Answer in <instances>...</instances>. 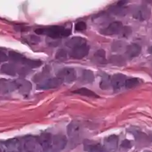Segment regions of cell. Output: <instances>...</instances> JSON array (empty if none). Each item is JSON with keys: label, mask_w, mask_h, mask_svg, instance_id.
<instances>
[{"label": "cell", "mask_w": 152, "mask_h": 152, "mask_svg": "<svg viewBox=\"0 0 152 152\" xmlns=\"http://www.w3.org/2000/svg\"><path fill=\"white\" fill-rule=\"evenodd\" d=\"M141 52V48L137 44L132 43L126 47V54L130 58L137 57Z\"/></svg>", "instance_id": "obj_10"}, {"label": "cell", "mask_w": 152, "mask_h": 152, "mask_svg": "<svg viewBox=\"0 0 152 152\" xmlns=\"http://www.w3.org/2000/svg\"><path fill=\"white\" fill-rule=\"evenodd\" d=\"M106 55L105 50L103 49H100L95 53L94 58L96 61L100 64H104L107 62L106 60Z\"/></svg>", "instance_id": "obj_15"}, {"label": "cell", "mask_w": 152, "mask_h": 152, "mask_svg": "<svg viewBox=\"0 0 152 152\" xmlns=\"http://www.w3.org/2000/svg\"><path fill=\"white\" fill-rule=\"evenodd\" d=\"M150 50V53H151V54H152V46L150 48V50Z\"/></svg>", "instance_id": "obj_23"}, {"label": "cell", "mask_w": 152, "mask_h": 152, "mask_svg": "<svg viewBox=\"0 0 152 152\" xmlns=\"http://www.w3.org/2000/svg\"><path fill=\"white\" fill-rule=\"evenodd\" d=\"M76 77H77V74L75 69L71 68L63 69L57 74V78L61 82H72L76 79Z\"/></svg>", "instance_id": "obj_3"}, {"label": "cell", "mask_w": 152, "mask_h": 152, "mask_svg": "<svg viewBox=\"0 0 152 152\" xmlns=\"http://www.w3.org/2000/svg\"><path fill=\"white\" fill-rule=\"evenodd\" d=\"M74 94H79L81 96H86V97H99V96H97V94H96L93 91L87 89L86 88H80V89L76 90L73 92Z\"/></svg>", "instance_id": "obj_14"}, {"label": "cell", "mask_w": 152, "mask_h": 152, "mask_svg": "<svg viewBox=\"0 0 152 152\" xmlns=\"http://www.w3.org/2000/svg\"><path fill=\"white\" fill-rule=\"evenodd\" d=\"M85 44H86V41L83 38L80 37H75L72 38L66 43V46L73 49Z\"/></svg>", "instance_id": "obj_13"}, {"label": "cell", "mask_w": 152, "mask_h": 152, "mask_svg": "<svg viewBox=\"0 0 152 152\" xmlns=\"http://www.w3.org/2000/svg\"><path fill=\"white\" fill-rule=\"evenodd\" d=\"M149 152H151V151H149Z\"/></svg>", "instance_id": "obj_26"}, {"label": "cell", "mask_w": 152, "mask_h": 152, "mask_svg": "<svg viewBox=\"0 0 152 152\" xmlns=\"http://www.w3.org/2000/svg\"><path fill=\"white\" fill-rule=\"evenodd\" d=\"M90 48L86 44L72 49L70 56L75 59H82L89 53Z\"/></svg>", "instance_id": "obj_6"}, {"label": "cell", "mask_w": 152, "mask_h": 152, "mask_svg": "<svg viewBox=\"0 0 152 152\" xmlns=\"http://www.w3.org/2000/svg\"><path fill=\"white\" fill-rule=\"evenodd\" d=\"M84 150L87 152H104V147L100 144L88 140L84 142Z\"/></svg>", "instance_id": "obj_9"}, {"label": "cell", "mask_w": 152, "mask_h": 152, "mask_svg": "<svg viewBox=\"0 0 152 152\" xmlns=\"http://www.w3.org/2000/svg\"><path fill=\"white\" fill-rule=\"evenodd\" d=\"M35 33L39 35H45L53 39H59L70 35L71 31L63 26H54L48 28H42L35 30Z\"/></svg>", "instance_id": "obj_1"}, {"label": "cell", "mask_w": 152, "mask_h": 152, "mask_svg": "<svg viewBox=\"0 0 152 152\" xmlns=\"http://www.w3.org/2000/svg\"><path fill=\"white\" fill-rule=\"evenodd\" d=\"M124 29L123 24L121 21H114L111 23L108 26L103 30V34L108 35H116L122 33Z\"/></svg>", "instance_id": "obj_7"}, {"label": "cell", "mask_w": 152, "mask_h": 152, "mask_svg": "<svg viewBox=\"0 0 152 152\" xmlns=\"http://www.w3.org/2000/svg\"><path fill=\"white\" fill-rule=\"evenodd\" d=\"M86 29V24L83 21H79L75 24V29L77 31H83Z\"/></svg>", "instance_id": "obj_19"}, {"label": "cell", "mask_w": 152, "mask_h": 152, "mask_svg": "<svg viewBox=\"0 0 152 152\" xmlns=\"http://www.w3.org/2000/svg\"><path fill=\"white\" fill-rule=\"evenodd\" d=\"M139 83V80L137 78H130L129 79H126L125 86L126 88H133L134 87H136L137 85H138Z\"/></svg>", "instance_id": "obj_17"}, {"label": "cell", "mask_w": 152, "mask_h": 152, "mask_svg": "<svg viewBox=\"0 0 152 152\" xmlns=\"http://www.w3.org/2000/svg\"><path fill=\"white\" fill-rule=\"evenodd\" d=\"M121 146L124 148H130L132 147V144H131L130 141L125 139V140H124L122 142V144Z\"/></svg>", "instance_id": "obj_22"}, {"label": "cell", "mask_w": 152, "mask_h": 152, "mask_svg": "<svg viewBox=\"0 0 152 152\" xmlns=\"http://www.w3.org/2000/svg\"><path fill=\"white\" fill-rule=\"evenodd\" d=\"M80 126L77 123L72 122L68 126V134L72 139H77L80 134Z\"/></svg>", "instance_id": "obj_11"}, {"label": "cell", "mask_w": 152, "mask_h": 152, "mask_svg": "<svg viewBox=\"0 0 152 152\" xmlns=\"http://www.w3.org/2000/svg\"><path fill=\"white\" fill-rule=\"evenodd\" d=\"M119 137L115 134H112L107 137L104 141V152H115L118 147Z\"/></svg>", "instance_id": "obj_4"}, {"label": "cell", "mask_w": 152, "mask_h": 152, "mask_svg": "<svg viewBox=\"0 0 152 152\" xmlns=\"http://www.w3.org/2000/svg\"><path fill=\"white\" fill-rule=\"evenodd\" d=\"M125 81L126 77L124 74H116L112 77L111 79V83L114 90H118L125 86Z\"/></svg>", "instance_id": "obj_8"}, {"label": "cell", "mask_w": 152, "mask_h": 152, "mask_svg": "<svg viewBox=\"0 0 152 152\" xmlns=\"http://www.w3.org/2000/svg\"><path fill=\"white\" fill-rule=\"evenodd\" d=\"M61 82L58 78L50 79L46 80L40 86V89H51L57 87L61 84Z\"/></svg>", "instance_id": "obj_12"}, {"label": "cell", "mask_w": 152, "mask_h": 152, "mask_svg": "<svg viewBox=\"0 0 152 152\" xmlns=\"http://www.w3.org/2000/svg\"><path fill=\"white\" fill-rule=\"evenodd\" d=\"M83 81L86 83L93 82L94 80V75L93 72L90 70H85L83 72Z\"/></svg>", "instance_id": "obj_16"}, {"label": "cell", "mask_w": 152, "mask_h": 152, "mask_svg": "<svg viewBox=\"0 0 152 152\" xmlns=\"http://www.w3.org/2000/svg\"><path fill=\"white\" fill-rule=\"evenodd\" d=\"M151 140H152V136H151Z\"/></svg>", "instance_id": "obj_25"}, {"label": "cell", "mask_w": 152, "mask_h": 152, "mask_svg": "<svg viewBox=\"0 0 152 152\" xmlns=\"http://www.w3.org/2000/svg\"><path fill=\"white\" fill-rule=\"evenodd\" d=\"M56 56H57V58H58V59H65L66 57L67 54H66V53L65 52V50H60V51L57 53Z\"/></svg>", "instance_id": "obj_21"}, {"label": "cell", "mask_w": 152, "mask_h": 152, "mask_svg": "<svg viewBox=\"0 0 152 152\" xmlns=\"http://www.w3.org/2000/svg\"><path fill=\"white\" fill-rule=\"evenodd\" d=\"M0 152H1V149H0Z\"/></svg>", "instance_id": "obj_24"}, {"label": "cell", "mask_w": 152, "mask_h": 152, "mask_svg": "<svg viewBox=\"0 0 152 152\" xmlns=\"http://www.w3.org/2000/svg\"><path fill=\"white\" fill-rule=\"evenodd\" d=\"M0 149L1 152H21L22 143L18 139H9L0 142Z\"/></svg>", "instance_id": "obj_2"}, {"label": "cell", "mask_w": 152, "mask_h": 152, "mask_svg": "<svg viewBox=\"0 0 152 152\" xmlns=\"http://www.w3.org/2000/svg\"><path fill=\"white\" fill-rule=\"evenodd\" d=\"M111 61H112L113 63H115V64H116V62H117V64H116V65H119V63H120V64H122V63H123V61H124V60L123 59L122 57H119V56H116L115 57H113L111 58Z\"/></svg>", "instance_id": "obj_20"}, {"label": "cell", "mask_w": 152, "mask_h": 152, "mask_svg": "<svg viewBox=\"0 0 152 152\" xmlns=\"http://www.w3.org/2000/svg\"><path fill=\"white\" fill-rule=\"evenodd\" d=\"M111 80H110V77L108 75H105L102 78V80L100 82V86L102 89H107L110 85V82Z\"/></svg>", "instance_id": "obj_18"}, {"label": "cell", "mask_w": 152, "mask_h": 152, "mask_svg": "<svg viewBox=\"0 0 152 152\" xmlns=\"http://www.w3.org/2000/svg\"><path fill=\"white\" fill-rule=\"evenodd\" d=\"M9 56L12 60H14L17 62L22 63L23 64H25L32 67L40 66V65H41L42 64V63L40 61H37L27 59L25 57H24L23 56H21L20 54L14 52H11L10 53H9Z\"/></svg>", "instance_id": "obj_5"}]
</instances>
